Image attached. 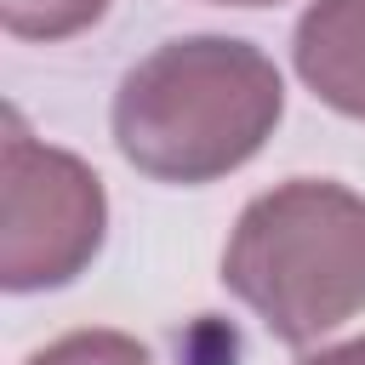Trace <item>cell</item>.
I'll return each instance as SVG.
<instances>
[{"instance_id": "6da1fadb", "label": "cell", "mask_w": 365, "mask_h": 365, "mask_svg": "<svg viewBox=\"0 0 365 365\" xmlns=\"http://www.w3.org/2000/svg\"><path fill=\"white\" fill-rule=\"evenodd\" d=\"M285 80L274 57L228 34L154 46L114 91V148L154 182H217L279 125Z\"/></svg>"}, {"instance_id": "7a4b0ae2", "label": "cell", "mask_w": 365, "mask_h": 365, "mask_svg": "<svg viewBox=\"0 0 365 365\" xmlns=\"http://www.w3.org/2000/svg\"><path fill=\"white\" fill-rule=\"evenodd\" d=\"M222 285L268 336L319 342L365 308V200L331 177H291L257 194L222 245Z\"/></svg>"}, {"instance_id": "3957f363", "label": "cell", "mask_w": 365, "mask_h": 365, "mask_svg": "<svg viewBox=\"0 0 365 365\" xmlns=\"http://www.w3.org/2000/svg\"><path fill=\"white\" fill-rule=\"evenodd\" d=\"M108 228L103 177L6 114L0 143V285L6 291H57L91 268Z\"/></svg>"}, {"instance_id": "277c9868", "label": "cell", "mask_w": 365, "mask_h": 365, "mask_svg": "<svg viewBox=\"0 0 365 365\" xmlns=\"http://www.w3.org/2000/svg\"><path fill=\"white\" fill-rule=\"evenodd\" d=\"M291 63L325 108L365 120V0H314L297 17Z\"/></svg>"}, {"instance_id": "5b68a950", "label": "cell", "mask_w": 365, "mask_h": 365, "mask_svg": "<svg viewBox=\"0 0 365 365\" xmlns=\"http://www.w3.org/2000/svg\"><path fill=\"white\" fill-rule=\"evenodd\" d=\"M108 11V0H0V23L17 40H68L91 29Z\"/></svg>"}, {"instance_id": "8992f818", "label": "cell", "mask_w": 365, "mask_h": 365, "mask_svg": "<svg viewBox=\"0 0 365 365\" xmlns=\"http://www.w3.org/2000/svg\"><path fill=\"white\" fill-rule=\"evenodd\" d=\"M29 365H154V354L125 336V331H68L57 342H46L40 354H29Z\"/></svg>"}, {"instance_id": "52a82bcc", "label": "cell", "mask_w": 365, "mask_h": 365, "mask_svg": "<svg viewBox=\"0 0 365 365\" xmlns=\"http://www.w3.org/2000/svg\"><path fill=\"white\" fill-rule=\"evenodd\" d=\"M297 365H365V336L336 342V348H319V354H308V359H297Z\"/></svg>"}, {"instance_id": "ba28073f", "label": "cell", "mask_w": 365, "mask_h": 365, "mask_svg": "<svg viewBox=\"0 0 365 365\" xmlns=\"http://www.w3.org/2000/svg\"><path fill=\"white\" fill-rule=\"evenodd\" d=\"M211 6H279V0H211Z\"/></svg>"}]
</instances>
